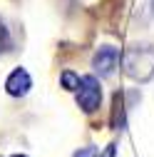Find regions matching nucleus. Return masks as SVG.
Masks as SVG:
<instances>
[{
  "label": "nucleus",
  "mask_w": 154,
  "mask_h": 157,
  "mask_svg": "<svg viewBox=\"0 0 154 157\" xmlns=\"http://www.w3.org/2000/svg\"><path fill=\"white\" fill-rule=\"evenodd\" d=\"M124 72L137 82H149L154 77V45H132L122 55Z\"/></svg>",
  "instance_id": "nucleus-1"
},
{
  "label": "nucleus",
  "mask_w": 154,
  "mask_h": 157,
  "mask_svg": "<svg viewBox=\"0 0 154 157\" xmlns=\"http://www.w3.org/2000/svg\"><path fill=\"white\" fill-rule=\"evenodd\" d=\"M77 105L82 112H94L102 105V87L94 75H85L77 87Z\"/></svg>",
  "instance_id": "nucleus-2"
},
{
  "label": "nucleus",
  "mask_w": 154,
  "mask_h": 157,
  "mask_svg": "<svg viewBox=\"0 0 154 157\" xmlns=\"http://www.w3.org/2000/svg\"><path fill=\"white\" fill-rule=\"evenodd\" d=\"M119 60H122V55H119L117 48L102 45L97 52H94V57H92V67H94V72H97L100 77H109L114 70H117Z\"/></svg>",
  "instance_id": "nucleus-3"
},
{
  "label": "nucleus",
  "mask_w": 154,
  "mask_h": 157,
  "mask_svg": "<svg viewBox=\"0 0 154 157\" xmlns=\"http://www.w3.org/2000/svg\"><path fill=\"white\" fill-rule=\"evenodd\" d=\"M30 87H32V77L25 67H15L5 80V92L10 97H23L30 92Z\"/></svg>",
  "instance_id": "nucleus-4"
},
{
  "label": "nucleus",
  "mask_w": 154,
  "mask_h": 157,
  "mask_svg": "<svg viewBox=\"0 0 154 157\" xmlns=\"http://www.w3.org/2000/svg\"><path fill=\"white\" fill-rule=\"evenodd\" d=\"M124 112H127L124 92H114L112 97V127L114 130H124Z\"/></svg>",
  "instance_id": "nucleus-5"
},
{
  "label": "nucleus",
  "mask_w": 154,
  "mask_h": 157,
  "mask_svg": "<svg viewBox=\"0 0 154 157\" xmlns=\"http://www.w3.org/2000/svg\"><path fill=\"white\" fill-rule=\"evenodd\" d=\"M80 80H82V77H80V75H75L72 70H65V72L60 75L62 87H65V90H70V92H77V87H80Z\"/></svg>",
  "instance_id": "nucleus-6"
},
{
  "label": "nucleus",
  "mask_w": 154,
  "mask_h": 157,
  "mask_svg": "<svg viewBox=\"0 0 154 157\" xmlns=\"http://www.w3.org/2000/svg\"><path fill=\"white\" fill-rule=\"evenodd\" d=\"M13 48V37H10V30L5 28L3 17H0V52H8Z\"/></svg>",
  "instance_id": "nucleus-7"
},
{
  "label": "nucleus",
  "mask_w": 154,
  "mask_h": 157,
  "mask_svg": "<svg viewBox=\"0 0 154 157\" xmlns=\"http://www.w3.org/2000/svg\"><path fill=\"white\" fill-rule=\"evenodd\" d=\"M72 157H100V150L94 147V145H87V147H80Z\"/></svg>",
  "instance_id": "nucleus-8"
},
{
  "label": "nucleus",
  "mask_w": 154,
  "mask_h": 157,
  "mask_svg": "<svg viewBox=\"0 0 154 157\" xmlns=\"http://www.w3.org/2000/svg\"><path fill=\"white\" fill-rule=\"evenodd\" d=\"M117 155V145H107L102 152H100V157H114Z\"/></svg>",
  "instance_id": "nucleus-9"
},
{
  "label": "nucleus",
  "mask_w": 154,
  "mask_h": 157,
  "mask_svg": "<svg viewBox=\"0 0 154 157\" xmlns=\"http://www.w3.org/2000/svg\"><path fill=\"white\" fill-rule=\"evenodd\" d=\"M8 157H28V155H8Z\"/></svg>",
  "instance_id": "nucleus-10"
},
{
  "label": "nucleus",
  "mask_w": 154,
  "mask_h": 157,
  "mask_svg": "<svg viewBox=\"0 0 154 157\" xmlns=\"http://www.w3.org/2000/svg\"><path fill=\"white\" fill-rule=\"evenodd\" d=\"M152 15H154V0H152Z\"/></svg>",
  "instance_id": "nucleus-11"
}]
</instances>
